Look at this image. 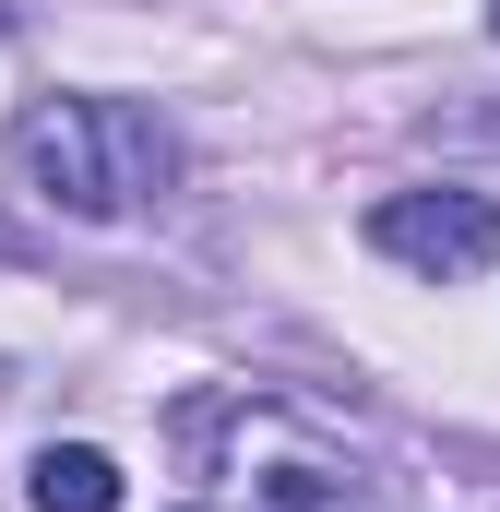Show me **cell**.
Listing matches in <instances>:
<instances>
[{"label":"cell","instance_id":"cell-5","mask_svg":"<svg viewBox=\"0 0 500 512\" xmlns=\"http://www.w3.org/2000/svg\"><path fill=\"white\" fill-rule=\"evenodd\" d=\"M489 36H500V0H489Z\"/></svg>","mask_w":500,"mask_h":512},{"label":"cell","instance_id":"cell-3","mask_svg":"<svg viewBox=\"0 0 500 512\" xmlns=\"http://www.w3.org/2000/svg\"><path fill=\"white\" fill-rule=\"evenodd\" d=\"M370 251L429 274V286H465L500 262V203L489 191H381L370 203Z\"/></svg>","mask_w":500,"mask_h":512},{"label":"cell","instance_id":"cell-2","mask_svg":"<svg viewBox=\"0 0 500 512\" xmlns=\"http://www.w3.org/2000/svg\"><path fill=\"white\" fill-rule=\"evenodd\" d=\"M0 155L60 227H131L179 191V131L131 96H24Z\"/></svg>","mask_w":500,"mask_h":512},{"label":"cell","instance_id":"cell-4","mask_svg":"<svg viewBox=\"0 0 500 512\" xmlns=\"http://www.w3.org/2000/svg\"><path fill=\"white\" fill-rule=\"evenodd\" d=\"M24 501L36 512H120V465H108L96 441H48V453L24 465Z\"/></svg>","mask_w":500,"mask_h":512},{"label":"cell","instance_id":"cell-1","mask_svg":"<svg viewBox=\"0 0 500 512\" xmlns=\"http://www.w3.org/2000/svg\"><path fill=\"white\" fill-rule=\"evenodd\" d=\"M167 441L191 465V512H393L370 453L298 393L215 382L167 417Z\"/></svg>","mask_w":500,"mask_h":512}]
</instances>
